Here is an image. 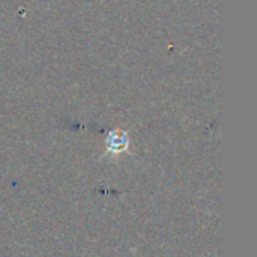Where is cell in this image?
<instances>
[{
    "mask_svg": "<svg viewBox=\"0 0 257 257\" xmlns=\"http://www.w3.org/2000/svg\"><path fill=\"white\" fill-rule=\"evenodd\" d=\"M107 148L113 152H120L128 148V137L122 131H111L107 139Z\"/></svg>",
    "mask_w": 257,
    "mask_h": 257,
    "instance_id": "6da1fadb",
    "label": "cell"
}]
</instances>
